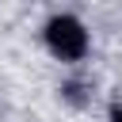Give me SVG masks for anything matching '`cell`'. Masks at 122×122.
Listing matches in <instances>:
<instances>
[{
    "mask_svg": "<svg viewBox=\"0 0 122 122\" xmlns=\"http://www.w3.org/2000/svg\"><path fill=\"white\" fill-rule=\"evenodd\" d=\"M46 42H50V50H53L61 61H80V57L88 53V30H84V23L72 19V15H53V19L46 23Z\"/></svg>",
    "mask_w": 122,
    "mask_h": 122,
    "instance_id": "1",
    "label": "cell"
},
{
    "mask_svg": "<svg viewBox=\"0 0 122 122\" xmlns=\"http://www.w3.org/2000/svg\"><path fill=\"white\" fill-rule=\"evenodd\" d=\"M111 122H122V107H114V111H111Z\"/></svg>",
    "mask_w": 122,
    "mask_h": 122,
    "instance_id": "2",
    "label": "cell"
}]
</instances>
